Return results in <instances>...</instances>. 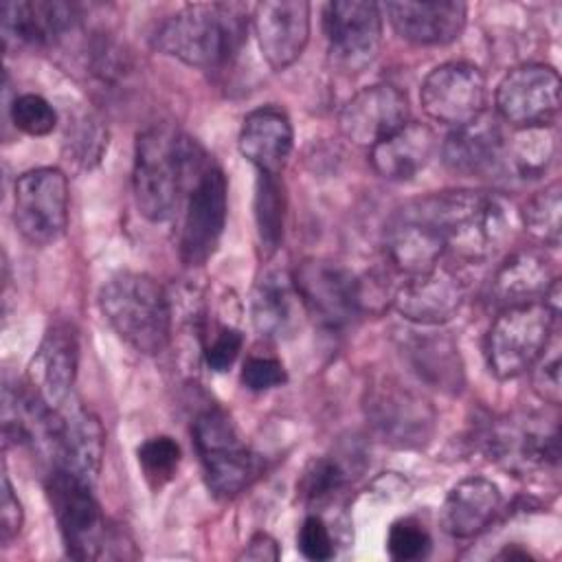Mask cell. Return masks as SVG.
Here are the masks:
<instances>
[{"label": "cell", "mask_w": 562, "mask_h": 562, "mask_svg": "<svg viewBox=\"0 0 562 562\" xmlns=\"http://www.w3.org/2000/svg\"><path fill=\"white\" fill-rule=\"evenodd\" d=\"M11 121L15 130L29 136H46L57 125V112L44 97L26 92L13 99Z\"/></svg>", "instance_id": "obj_37"}, {"label": "cell", "mask_w": 562, "mask_h": 562, "mask_svg": "<svg viewBox=\"0 0 562 562\" xmlns=\"http://www.w3.org/2000/svg\"><path fill=\"white\" fill-rule=\"evenodd\" d=\"M384 11L395 33L419 46L454 42L468 15L463 2H386Z\"/></svg>", "instance_id": "obj_22"}, {"label": "cell", "mask_w": 562, "mask_h": 562, "mask_svg": "<svg viewBox=\"0 0 562 562\" xmlns=\"http://www.w3.org/2000/svg\"><path fill=\"white\" fill-rule=\"evenodd\" d=\"M22 529V505L18 496L13 494V487L9 483V476H2V503H0V533L2 542H9L15 538Z\"/></svg>", "instance_id": "obj_43"}, {"label": "cell", "mask_w": 562, "mask_h": 562, "mask_svg": "<svg viewBox=\"0 0 562 562\" xmlns=\"http://www.w3.org/2000/svg\"><path fill=\"white\" fill-rule=\"evenodd\" d=\"M553 279V268L544 252L533 248L516 250L496 268L490 283V301L501 307L538 301Z\"/></svg>", "instance_id": "obj_28"}, {"label": "cell", "mask_w": 562, "mask_h": 562, "mask_svg": "<svg viewBox=\"0 0 562 562\" xmlns=\"http://www.w3.org/2000/svg\"><path fill=\"white\" fill-rule=\"evenodd\" d=\"M239 558L241 560H257V562H261V560H279L277 540L272 536L259 531V533H255L248 540V544H246V549L241 551Z\"/></svg>", "instance_id": "obj_44"}, {"label": "cell", "mask_w": 562, "mask_h": 562, "mask_svg": "<svg viewBox=\"0 0 562 562\" xmlns=\"http://www.w3.org/2000/svg\"><path fill=\"white\" fill-rule=\"evenodd\" d=\"M193 441L215 496H235L259 479L261 459L246 446L226 411L217 406L202 411L193 422Z\"/></svg>", "instance_id": "obj_5"}, {"label": "cell", "mask_w": 562, "mask_h": 562, "mask_svg": "<svg viewBox=\"0 0 562 562\" xmlns=\"http://www.w3.org/2000/svg\"><path fill=\"white\" fill-rule=\"evenodd\" d=\"M46 494L68 555L75 560L105 555L108 527L99 501L92 494V483L53 468L46 481Z\"/></svg>", "instance_id": "obj_7"}, {"label": "cell", "mask_w": 562, "mask_h": 562, "mask_svg": "<svg viewBox=\"0 0 562 562\" xmlns=\"http://www.w3.org/2000/svg\"><path fill=\"white\" fill-rule=\"evenodd\" d=\"M406 94L391 83H373L356 92L338 114V127L347 140L373 147L408 123Z\"/></svg>", "instance_id": "obj_17"}, {"label": "cell", "mask_w": 562, "mask_h": 562, "mask_svg": "<svg viewBox=\"0 0 562 562\" xmlns=\"http://www.w3.org/2000/svg\"><path fill=\"white\" fill-rule=\"evenodd\" d=\"M430 547H432L430 533L413 518H400L389 527L386 551L393 560H400V562L422 560L430 553Z\"/></svg>", "instance_id": "obj_38"}, {"label": "cell", "mask_w": 562, "mask_h": 562, "mask_svg": "<svg viewBox=\"0 0 562 562\" xmlns=\"http://www.w3.org/2000/svg\"><path fill=\"white\" fill-rule=\"evenodd\" d=\"M99 307L116 336L138 353L158 356L169 347L171 305L149 274H114L99 292Z\"/></svg>", "instance_id": "obj_4"}, {"label": "cell", "mask_w": 562, "mask_h": 562, "mask_svg": "<svg viewBox=\"0 0 562 562\" xmlns=\"http://www.w3.org/2000/svg\"><path fill=\"white\" fill-rule=\"evenodd\" d=\"M244 7L195 2L169 15L154 33V48L195 68L226 64L244 40Z\"/></svg>", "instance_id": "obj_3"}, {"label": "cell", "mask_w": 562, "mask_h": 562, "mask_svg": "<svg viewBox=\"0 0 562 562\" xmlns=\"http://www.w3.org/2000/svg\"><path fill=\"white\" fill-rule=\"evenodd\" d=\"M292 123L274 105H263L246 114L239 130V151L257 167V173L279 176L292 151Z\"/></svg>", "instance_id": "obj_25"}, {"label": "cell", "mask_w": 562, "mask_h": 562, "mask_svg": "<svg viewBox=\"0 0 562 562\" xmlns=\"http://www.w3.org/2000/svg\"><path fill=\"white\" fill-rule=\"evenodd\" d=\"M446 244L439 231L406 206L386 231V257L406 277L422 274L439 266Z\"/></svg>", "instance_id": "obj_27"}, {"label": "cell", "mask_w": 562, "mask_h": 562, "mask_svg": "<svg viewBox=\"0 0 562 562\" xmlns=\"http://www.w3.org/2000/svg\"><path fill=\"white\" fill-rule=\"evenodd\" d=\"M364 408L373 430L395 448H419L432 437L435 408L400 382L386 380L373 386Z\"/></svg>", "instance_id": "obj_10"}, {"label": "cell", "mask_w": 562, "mask_h": 562, "mask_svg": "<svg viewBox=\"0 0 562 562\" xmlns=\"http://www.w3.org/2000/svg\"><path fill=\"white\" fill-rule=\"evenodd\" d=\"M283 220H285V193L279 182V176L257 173L255 222H257L259 246L266 257H270L283 239Z\"/></svg>", "instance_id": "obj_32"}, {"label": "cell", "mask_w": 562, "mask_h": 562, "mask_svg": "<svg viewBox=\"0 0 562 562\" xmlns=\"http://www.w3.org/2000/svg\"><path fill=\"white\" fill-rule=\"evenodd\" d=\"M303 301L285 270L263 272L250 296V318L263 338H290L301 327Z\"/></svg>", "instance_id": "obj_23"}, {"label": "cell", "mask_w": 562, "mask_h": 562, "mask_svg": "<svg viewBox=\"0 0 562 562\" xmlns=\"http://www.w3.org/2000/svg\"><path fill=\"white\" fill-rule=\"evenodd\" d=\"M555 154V136L549 127H520L514 132L512 140L503 145V156L507 167L520 180L540 178Z\"/></svg>", "instance_id": "obj_31"}, {"label": "cell", "mask_w": 562, "mask_h": 562, "mask_svg": "<svg viewBox=\"0 0 562 562\" xmlns=\"http://www.w3.org/2000/svg\"><path fill=\"white\" fill-rule=\"evenodd\" d=\"M13 222L37 246L57 241L68 226V178L57 167L22 173L13 187Z\"/></svg>", "instance_id": "obj_8"}, {"label": "cell", "mask_w": 562, "mask_h": 562, "mask_svg": "<svg viewBox=\"0 0 562 562\" xmlns=\"http://www.w3.org/2000/svg\"><path fill=\"white\" fill-rule=\"evenodd\" d=\"M226 224V178L211 165L184 200L180 257L187 266H202L215 252Z\"/></svg>", "instance_id": "obj_13"}, {"label": "cell", "mask_w": 562, "mask_h": 562, "mask_svg": "<svg viewBox=\"0 0 562 562\" xmlns=\"http://www.w3.org/2000/svg\"><path fill=\"white\" fill-rule=\"evenodd\" d=\"M288 373L277 358L250 356L241 367V384L250 391H270L285 384Z\"/></svg>", "instance_id": "obj_40"}, {"label": "cell", "mask_w": 562, "mask_h": 562, "mask_svg": "<svg viewBox=\"0 0 562 562\" xmlns=\"http://www.w3.org/2000/svg\"><path fill=\"white\" fill-rule=\"evenodd\" d=\"M299 551L314 562L334 558V538L321 516H307L296 536Z\"/></svg>", "instance_id": "obj_39"}, {"label": "cell", "mask_w": 562, "mask_h": 562, "mask_svg": "<svg viewBox=\"0 0 562 562\" xmlns=\"http://www.w3.org/2000/svg\"><path fill=\"white\" fill-rule=\"evenodd\" d=\"M496 114L512 127H549L560 110V77L544 64L512 68L496 88Z\"/></svg>", "instance_id": "obj_9"}, {"label": "cell", "mask_w": 562, "mask_h": 562, "mask_svg": "<svg viewBox=\"0 0 562 562\" xmlns=\"http://www.w3.org/2000/svg\"><path fill=\"white\" fill-rule=\"evenodd\" d=\"M241 345H244V336H241L239 329L222 327V329H217L213 340L206 345L204 360L217 373L228 371L233 367V362L237 360V356L241 351Z\"/></svg>", "instance_id": "obj_42"}, {"label": "cell", "mask_w": 562, "mask_h": 562, "mask_svg": "<svg viewBox=\"0 0 562 562\" xmlns=\"http://www.w3.org/2000/svg\"><path fill=\"white\" fill-rule=\"evenodd\" d=\"M108 149V127L99 116L83 112L75 116L64 132V156L79 169L99 165Z\"/></svg>", "instance_id": "obj_33"}, {"label": "cell", "mask_w": 562, "mask_h": 562, "mask_svg": "<svg viewBox=\"0 0 562 562\" xmlns=\"http://www.w3.org/2000/svg\"><path fill=\"white\" fill-rule=\"evenodd\" d=\"M463 301V279L443 266L406 277V281H402L391 296V305L402 318L424 327L448 323L452 316H457Z\"/></svg>", "instance_id": "obj_18"}, {"label": "cell", "mask_w": 562, "mask_h": 562, "mask_svg": "<svg viewBox=\"0 0 562 562\" xmlns=\"http://www.w3.org/2000/svg\"><path fill=\"white\" fill-rule=\"evenodd\" d=\"M562 187L551 182L538 191L522 209L525 231L540 244L555 248L560 244V211H562Z\"/></svg>", "instance_id": "obj_35"}, {"label": "cell", "mask_w": 562, "mask_h": 562, "mask_svg": "<svg viewBox=\"0 0 562 562\" xmlns=\"http://www.w3.org/2000/svg\"><path fill=\"white\" fill-rule=\"evenodd\" d=\"M353 468L338 454L312 459L296 481V492L305 503H321L340 492L351 481Z\"/></svg>", "instance_id": "obj_34"}, {"label": "cell", "mask_w": 562, "mask_h": 562, "mask_svg": "<svg viewBox=\"0 0 562 562\" xmlns=\"http://www.w3.org/2000/svg\"><path fill=\"white\" fill-rule=\"evenodd\" d=\"M325 35L329 53L349 72L367 68L382 42L380 4L367 0H336L325 7Z\"/></svg>", "instance_id": "obj_14"}, {"label": "cell", "mask_w": 562, "mask_h": 562, "mask_svg": "<svg viewBox=\"0 0 562 562\" xmlns=\"http://www.w3.org/2000/svg\"><path fill=\"white\" fill-rule=\"evenodd\" d=\"M419 103L432 121L459 127L485 112V77L470 61L439 64L422 81Z\"/></svg>", "instance_id": "obj_12"}, {"label": "cell", "mask_w": 562, "mask_h": 562, "mask_svg": "<svg viewBox=\"0 0 562 562\" xmlns=\"http://www.w3.org/2000/svg\"><path fill=\"white\" fill-rule=\"evenodd\" d=\"M406 356L415 373L435 389L454 393L463 386L459 349L446 334H422L406 342Z\"/></svg>", "instance_id": "obj_30"}, {"label": "cell", "mask_w": 562, "mask_h": 562, "mask_svg": "<svg viewBox=\"0 0 562 562\" xmlns=\"http://www.w3.org/2000/svg\"><path fill=\"white\" fill-rule=\"evenodd\" d=\"M303 307L325 327H342L362 305V283L351 270L327 259H307L294 272Z\"/></svg>", "instance_id": "obj_11"}, {"label": "cell", "mask_w": 562, "mask_h": 562, "mask_svg": "<svg viewBox=\"0 0 562 562\" xmlns=\"http://www.w3.org/2000/svg\"><path fill=\"white\" fill-rule=\"evenodd\" d=\"M411 209L439 231L446 250L465 261L490 259L512 228L505 202L487 191H441L413 202Z\"/></svg>", "instance_id": "obj_2"}, {"label": "cell", "mask_w": 562, "mask_h": 562, "mask_svg": "<svg viewBox=\"0 0 562 562\" xmlns=\"http://www.w3.org/2000/svg\"><path fill=\"white\" fill-rule=\"evenodd\" d=\"M136 454H138V465L151 487H162L165 483H169L176 476L180 457H182L176 439L167 435L149 437L138 446Z\"/></svg>", "instance_id": "obj_36"}, {"label": "cell", "mask_w": 562, "mask_h": 562, "mask_svg": "<svg viewBox=\"0 0 562 562\" xmlns=\"http://www.w3.org/2000/svg\"><path fill=\"white\" fill-rule=\"evenodd\" d=\"M4 44L50 46L75 31L79 13L75 4L53 0L2 2Z\"/></svg>", "instance_id": "obj_21"}, {"label": "cell", "mask_w": 562, "mask_h": 562, "mask_svg": "<svg viewBox=\"0 0 562 562\" xmlns=\"http://www.w3.org/2000/svg\"><path fill=\"white\" fill-rule=\"evenodd\" d=\"M533 369V389L536 393L547 400L549 404L558 406L560 404V351H558V340L553 347L547 345L542 356L536 360Z\"/></svg>", "instance_id": "obj_41"}, {"label": "cell", "mask_w": 562, "mask_h": 562, "mask_svg": "<svg viewBox=\"0 0 562 562\" xmlns=\"http://www.w3.org/2000/svg\"><path fill=\"white\" fill-rule=\"evenodd\" d=\"M485 454L514 472L547 468L558 463V432L533 422L512 419L494 424L483 437Z\"/></svg>", "instance_id": "obj_20"}, {"label": "cell", "mask_w": 562, "mask_h": 562, "mask_svg": "<svg viewBox=\"0 0 562 562\" xmlns=\"http://www.w3.org/2000/svg\"><path fill=\"white\" fill-rule=\"evenodd\" d=\"M211 165L200 143L173 123H154L143 130L136 138L132 173L140 215L149 222L171 220Z\"/></svg>", "instance_id": "obj_1"}, {"label": "cell", "mask_w": 562, "mask_h": 562, "mask_svg": "<svg viewBox=\"0 0 562 562\" xmlns=\"http://www.w3.org/2000/svg\"><path fill=\"white\" fill-rule=\"evenodd\" d=\"M46 448L55 468L94 483L103 461L105 430L92 411L66 404L55 411Z\"/></svg>", "instance_id": "obj_15"}, {"label": "cell", "mask_w": 562, "mask_h": 562, "mask_svg": "<svg viewBox=\"0 0 562 562\" xmlns=\"http://www.w3.org/2000/svg\"><path fill=\"white\" fill-rule=\"evenodd\" d=\"M435 134L426 123L408 121L397 132L371 147V167L386 180H411L430 160Z\"/></svg>", "instance_id": "obj_29"}, {"label": "cell", "mask_w": 562, "mask_h": 562, "mask_svg": "<svg viewBox=\"0 0 562 562\" xmlns=\"http://www.w3.org/2000/svg\"><path fill=\"white\" fill-rule=\"evenodd\" d=\"M503 132L496 114L481 112L476 119L452 127L441 145V156L454 173H483L503 156Z\"/></svg>", "instance_id": "obj_26"}, {"label": "cell", "mask_w": 562, "mask_h": 562, "mask_svg": "<svg viewBox=\"0 0 562 562\" xmlns=\"http://www.w3.org/2000/svg\"><path fill=\"white\" fill-rule=\"evenodd\" d=\"M79 345L77 334L68 323H55L40 340L29 369L26 386L50 411L70 404V393L77 378Z\"/></svg>", "instance_id": "obj_16"}, {"label": "cell", "mask_w": 562, "mask_h": 562, "mask_svg": "<svg viewBox=\"0 0 562 562\" xmlns=\"http://www.w3.org/2000/svg\"><path fill=\"white\" fill-rule=\"evenodd\" d=\"M555 321L558 318L542 301L503 307L485 340L492 373L501 380H509L529 371L547 349Z\"/></svg>", "instance_id": "obj_6"}, {"label": "cell", "mask_w": 562, "mask_h": 562, "mask_svg": "<svg viewBox=\"0 0 562 562\" xmlns=\"http://www.w3.org/2000/svg\"><path fill=\"white\" fill-rule=\"evenodd\" d=\"M501 501L496 483L485 476H468L448 492L439 512L441 529L459 540L474 538L496 518Z\"/></svg>", "instance_id": "obj_24"}, {"label": "cell", "mask_w": 562, "mask_h": 562, "mask_svg": "<svg viewBox=\"0 0 562 562\" xmlns=\"http://www.w3.org/2000/svg\"><path fill=\"white\" fill-rule=\"evenodd\" d=\"M252 31L266 64L285 70L305 50L310 40V2L268 0L252 11Z\"/></svg>", "instance_id": "obj_19"}]
</instances>
